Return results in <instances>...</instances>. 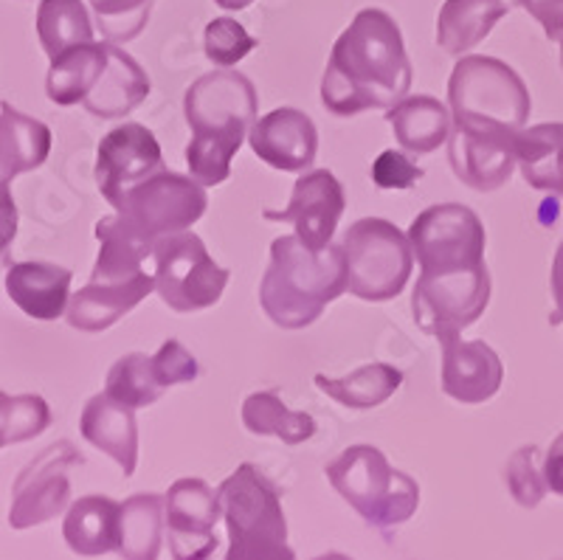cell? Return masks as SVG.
Returning a JSON list of instances; mask_svg holds the SVG:
<instances>
[{"instance_id": "1", "label": "cell", "mask_w": 563, "mask_h": 560, "mask_svg": "<svg viewBox=\"0 0 563 560\" xmlns=\"http://www.w3.org/2000/svg\"><path fill=\"white\" fill-rule=\"evenodd\" d=\"M411 79L415 74L395 18L384 9H361L327 59L321 102L335 116L389 110L409 96Z\"/></svg>"}, {"instance_id": "2", "label": "cell", "mask_w": 563, "mask_h": 560, "mask_svg": "<svg viewBox=\"0 0 563 560\" xmlns=\"http://www.w3.org/2000/svg\"><path fill=\"white\" fill-rule=\"evenodd\" d=\"M256 108L254 85L240 70H211L186 90L184 116L192 128L186 164L200 186H220L231 178V161L254 128Z\"/></svg>"}, {"instance_id": "3", "label": "cell", "mask_w": 563, "mask_h": 560, "mask_svg": "<svg viewBox=\"0 0 563 560\" xmlns=\"http://www.w3.org/2000/svg\"><path fill=\"white\" fill-rule=\"evenodd\" d=\"M346 294V256L341 245L310 251L296 234L276 237L271 265L260 282V305L282 330H301Z\"/></svg>"}, {"instance_id": "4", "label": "cell", "mask_w": 563, "mask_h": 560, "mask_svg": "<svg viewBox=\"0 0 563 560\" xmlns=\"http://www.w3.org/2000/svg\"><path fill=\"white\" fill-rule=\"evenodd\" d=\"M223 521L229 529V560L294 558L288 547V521L282 513L279 491L263 471L243 462L218 487Z\"/></svg>"}, {"instance_id": "5", "label": "cell", "mask_w": 563, "mask_h": 560, "mask_svg": "<svg viewBox=\"0 0 563 560\" xmlns=\"http://www.w3.org/2000/svg\"><path fill=\"white\" fill-rule=\"evenodd\" d=\"M327 479L369 527L389 535L420 507V487L372 446H352L327 465Z\"/></svg>"}, {"instance_id": "6", "label": "cell", "mask_w": 563, "mask_h": 560, "mask_svg": "<svg viewBox=\"0 0 563 560\" xmlns=\"http://www.w3.org/2000/svg\"><path fill=\"white\" fill-rule=\"evenodd\" d=\"M346 256V294L364 301L400 296L415 267L409 234L384 217H364L341 237Z\"/></svg>"}, {"instance_id": "7", "label": "cell", "mask_w": 563, "mask_h": 560, "mask_svg": "<svg viewBox=\"0 0 563 560\" xmlns=\"http://www.w3.org/2000/svg\"><path fill=\"white\" fill-rule=\"evenodd\" d=\"M451 119L460 124H507L521 130L532 99L525 79L496 57H462L449 79Z\"/></svg>"}, {"instance_id": "8", "label": "cell", "mask_w": 563, "mask_h": 560, "mask_svg": "<svg viewBox=\"0 0 563 560\" xmlns=\"http://www.w3.org/2000/svg\"><path fill=\"white\" fill-rule=\"evenodd\" d=\"M206 186L189 175L158 169L147 180L130 186L115 204V223L153 245L164 237L189 231L206 211Z\"/></svg>"}, {"instance_id": "9", "label": "cell", "mask_w": 563, "mask_h": 560, "mask_svg": "<svg viewBox=\"0 0 563 560\" xmlns=\"http://www.w3.org/2000/svg\"><path fill=\"white\" fill-rule=\"evenodd\" d=\"M153 260L155 294L175 312L209 310L229 285V271L211 260L203 240L192 231L155 242Z\"/></svg>"}, {"instance_id": "10", "label": "cell", "mask_w": 563, "mask_h": 560, "mask_svg": "<svg viewBox=\"0 0 563 560\" xmlns=\"http://www.w3.org/2000/svg\"><path fill=\"white\" fill-rule=\"evenodd\" d=\"M409 242L420 274H449L485 265V226L462 204L429 206L411 220Z\"/></svg>"}, {"instance_id": "11", "label": "cell", "mask_w": 563, "mask_h": 560, "mask_svg": "<svg viewBox=\"0 0 563 560\" xmlns=\"http://www.w3.org/2000/svg\"><path fill=\"white\" fill-rule=\"evenodd\" d=\"M490 290L493 282L487 265L449 274H420L411 290L415 325L431 338L462 332L487 310Z\"/></svg>"}, {"instance_id": "12", "label": "cell", "mask_w": 563, "mask_h": 560, "mask_svg": "<svg viewBox=\"0 0 563 560\" xmlns=\"http://www.w3.org/2000/svg\"><path fill=\"white\" fill-rule=\"evenodd\" d=\"M82 462V453L68 440H59L40 451L14 479L9 527L32 529L57 518L70 498L68 471Z\"/></svg>"}, {"instance_id": "13", "label": "cell", "mask_w": 563, "mask_h": 560, "mask_svg": "<svg viewBox=\"0 0 563 560\" xmlns=\"http://www.w3.org/2000/svg\"><path fill=\"white\" fill-rule=\"evenodd\" d=\"M525 130V128H521ZM507 124H451L449 161L456 178L476 191H496L519 166V133Z\"/></svg>"}, {"instance_id": "14", "label": "cell", "mask_w": 563, "mask_h": 560, "mask_svg": "<svg viewBox=\"0 0 563 560\" xmlns=\"http://www.w3.org/2000/svg\"><path fill=\"white\" fill-rule=\"evenodd\" d=\"M223 518L220 496L203 479H178L164 496L169 552L175 560H200L214 554L218 521Z\"/></svg>"}, {"instance_id": "15", "label": "cell", "mask_w": 563, "mask_h": 560, "mask_svg": "<svg viewBox=\"0 0 563 560\" xmlns=\"http://www.w3.org/2000/svg\"><path fill=\"white\" fill-rule=\"evenodd\" d=\"M164 169V155H161V144L144 124H119L110 130L97 147V186L102 191V198L115 209V204L122 200L124 191L130 186L147 180Z\"/></svg>"}, {"instance_id": "16", "label": "cell", "mask_w": 563, "mask_h": 560, "mask_svg": "<svg viewBox=\"0 0 563 560\" xmlns=\"http://www.w3.org/2000/svg\"><path fill=\"white\" fill-rule=\"evenodd\" d=\"M346 209V195L341 180L330 169L305 173L294 184L288 206L282 211L265 209V220L294 223L299 237L310 251H321L333 242L339 220Z\"/></svg>"}, {"instance_id": "17", "label": "cell", "mask_w": 563, "mask_h": 560, "mask_svg": "<svg viewBox=\"0 0 563 560\" xmlns=\"http://www.w3.org/2000/svg\"><path fill=\"white\" fill-rule=\"evenodd\" d=\"M249 144L260 161L279 173H305L319 153V130L308 113L296 108H276L254 121Z\"/></svg>"}, {"instance_id": "18", "label": "cell", "mask_w": 563, "mask_h": 560, "mask_svg": "<svg viewBox=\"0 0 563 560\" xmlns=\"http://www.w3.org/2000/svg\"><path fill=\"white\" fill-rule=\"evenodd\" d=\"M442 347V392L465 406L490 400L505 381L499 355L485 341H462L460 332L437 338Z\"/></svg>"}, {"instance_id": "19", "label": "cell", "mask_w": 563, "mask_h": 560, "mask_svg": "<svg viewBox=\"0 0 563 560\" xmlns=\"http://www.w3.org/2000/svg\"><path fill=\"white\" fill-rule=\"evenodd\" d=\"M155 294V274L139 271L124 279H90L70 296L65 319L79 332H104Z\"/></svg>"}, {"instance_id": "20", "label": "cell", "mask_w": 563, "mask_h": 560, "mask_svg": "<svg viewBox=\"0 0 563 560\" xmlns=\"http://www.w3.org/2000/svg\"><path fill=\"white\" fill-rule=\"evenodd\" d=\"M79 431L97 451L108 453L124 476H133L139 462V426H135V408L124 406L108 392L93 395L82 408Z\"/></svg>"}, {"instance_id": "21", "label": "cell", "mask_w": 563, "mask_h": 560, "mask_svg": "<svg viewBox=\"0 0 563 560\" xmlns=\"http://www.w3.org/2000/svg\"><path fill=\"white\" fill-rule=\"evenodd\" d=\"M70 271L52 262H14L7 271V294L29 319L57 321L70 301Z\"/></svg>"}, {"instance_id": "22", "label": "cell", "mask_w": 563, "mask_h": 560, "mask_svg": "<svg viewBox=\"0 0 563 560\" xmlns=\"http://www.w3.org/2000/svg\"><path fill=\"white\" fill-rule=\"evenodd\" d=\"M150 96V77L124 48L110 40V57L104 65L102 77L85 96V110L99 119H122L141 108V102Z\"/></svg>"}, {"instance_id": "23", "label": "cell", "mask_w": 563, "mask_h": 560, "mask_svg": "<svg viewBox=\"0 0 563 560\" xmlns=\"http://www.w3.org/2000/svg\"><path fill=\"white\" fill-rule=\"evenodd\" d=\"M63 538L70 552L82 554V558L119 552L122 504L108 496H82L65 513Z\"/></svg>"}, {"instance_id": "24", "label": "cell", "mask_w": 563, "mask_h": 560, "mask_svg": "<svg viewBox=\"0 0 563 560\" xmlns=\"http://www.w3.org/2000/svg\"><path fill=\"white\" fill-rule=\"evenodd\" d=\"M386 121L395 130L400 150L417 158L449 144L451 124H454L451 110L434 96H406L386 110Z\"/></svg>"}, {"instance_id": "25", "label": "cell", "mask_w": 563, "mask_h": 560, "mask_svg": "<svg viewBox=\"0 0 563 560\" xmlns=\"http://www.w3.org/2000/svg\"><path fill=\"white\" fill-rule=\"evenodd\" d=\"M519 0H445L437 18V45L451 57L476 48Z\"/></svg>"}, {"instance_id": "26", "label": "cell", "mask_w": 563, "mask_h": 560, "mask_svg": "<svg viewBox=\"0 0 563 560\" xmlns=\"http://www.w3.org/2000/svg\"><path fill=\"white\" fill-rule=\"evenodd\" d=\"M48 153L52 130L9 102H0V186H9L18 175L43 166Z\"/></svg>"}, {"instance_id": "27", "label": "cell", "mask_w": 563, "mask_h": 560, "mask_svg": "<svg viewBox=\"0 0 563 560\" xmlns=\"http://www.w3.org/2000/svg\"><path fill=\"white\" fill-rule=\"evenodd\" d=\"M110 57V43H82L52 59L48 77H45V94L59 108L85 102V96L102 77Z\"/></svg>"}, {"instance_id": "28", "label": "cell", "mask_w": 563, "mask_h": 560, "mask_svg": "<svg viewBox=\"0 0 563 560\" xmlns=\"http://www.w3.org/2000/svg\"><path fill=\"white\" fill-rule=\"evenodd\" d=\"M316 386L327 397H333L344 408H378L404 386V372L395 370L391 363H369L344 377L316 375Z\"/></svg>"}, {"instance_id": "29", "label": "cell", "mask_w": 563, "mask_h": 560, "mask_svg": "<svg viewBox=\"0 0 563 560\" xmlns=\"http://www.w3.org/2000/svg\"><path fill=\"white\" fill-rule=\"evenodd\" d=\"M519 166L532 189L563 198V124H536L521 130Z\"/></svg>"}, {"instance_id": "30", "label": "cell", "mask_w": 563, "mask_h": 560, "mask_svg": "<svg viewBox=\"0 0 563 560\" xmlns=\"http://www.w3.org/2000/svg\"><path fill=\"white\" fill-rule=\"evenodd\" d=\"M243 426L256 437H276L285 446H301L316 433L313 417L285 406L276 392H254L245 397Z\"/></svg>"}, {"instance_id": "31", "label": "cell", "mask_w": 563, "mask_h": 560, "mask_svg": "<svg viewBox=\"0 0 563 560\" xmlns=\"http://www.w3.org/2000/svg\"><path fill=\"white\" fill-rule=\"evenodd\" d=\"M167 524H164V498L155 493H139L122 504V538L119 554L128 560H155L161 552Z\"/></svg>"}, {"instance_id": "32", "label": "cell", "mask_w": 563, "mask_h": 560, "mask_svg": "<svg viewBox=\"0 0 563 560\" xmlns=\"http://www.w3.org/2000/svg\"><path fill=\"white\" fill-rule=\"evenodd\" d=\"M34 26L48 59L59 57L74 45L93 43V23L82 0H40Z\"/></svg>"}, {"instance_id": "33", "label": "cell", "mask_w": 563, "mask_h": 560, "mask_svg": "<svg viewBox=\"0 0 563 560\" xmlns=\"http://www.w3.org/2000/svg\"><path fill=\"white\" fill-rule=\"evenodd\" d=\"M104 392L130 408H147L161 400V395L167 392V386L161 383L158 366H155L153 355L130 352V355L119 358V361L110 366Z\"/></svg>"}, {"instance_id": "34", "label": "cell", "mask_w": 563, "mask_h": 560, "mask_svg": "<svg viewBox=\"0 0 563 560\" xmlns=\"http://www.w3.org/2000/svg\"><path fill=\"white\" fill-rule=\"evenodd\" d=\"M505 482L510 487V496L525 509H532L541 504L547 496L550 484H547L544 465H541V451L536 446H525L507 459Z\"/></svg>"}, {"instance_id": "35", "label": "cell", "mask_w": 563, "mask_h": 560, "mask_svg": "<svg viewBox=\"0 0 563 560\" xmlns=\"http://www.w3.org/2000/svg\"><path fill=\"white\" fill-rule=\"evenodd\" d=\"M153 3L155 0H90V9L97 12L104 37L128 43L147 26Z\"/></svg>"}, {"instance_id": "36", "label": "cell", "mask_w": 563, "mask_h": 560, "mask_svg": "<svg viewBox=\"0 0 563 560\" xmlns=\"http://www.w3.org/2000/svg\"><path fill=\"white\" fill-rule=\"evenodd\" d=\"M256 48V40L240 26L234 18H214L209 26L203 29V52L209 63L220 65V68H231L240 59L249 57Z\"/></svg>"}, {"instance_id": "37", "label": "cell", "mask_w": 563, "mask_h": 560, "mask_svg": "<svg viewBox=\"0 0 563 560\" xmlns=\"http://www.w3.org/2000/svg\"><path fill=\"white\" fill-rule=\"evenodd\" d=\"M422 175L426 173L411 161V155H406V150H384L372 164V180L380 189H409Z\"/></svg>"}, {"instance_id": "38", "label": "cell", "mask_w": 563, "mask_h": 560, "mask_svg": "<svg viewBox=\"0 0 563 560\" xmlns=\"http://www.w3.org/2000/svg\"><path fill=\"white\" fill-rule=\"evenodd\" d=\"M155 366H158V375L164 386H180V383H192L198 377V361L189 350H186L180 341H167L161 344V350L155 352Z\"/></svg>"}, {"instance_id": "39", "label": "cell", "mask_w": 563, "mask_h": 560, "mask_svg": "<svg viewBox=\"0 0 563 560\" xmlns=\"http://www.w3.org/2000/svg\"><path fill=\"white\" fill-rule=\"evenodd\" d=\"M519 7L527 9L544 26L547 37H555L563 23V0H519Z\"/></svg>"}, {"instance_id": "40", "label": "cell", "mask_w": 563, "mask_h": 560, "mask_svg": "<svg viewBox=\"0 0 563 560\" xmlns=\"http://www.w3.org/2000/svg\"><path fill=\"white\" fill-rule=\"evenodd\" d=\"M14 237H18V206L9 186H0V254H7Z\"/></svg>"}, {"instance_id": "41", "label": "cell", "mask_w": 563, "mask_h": 560, "mask_svg": "<svg viewBox=\"0 0 563 560\" xmlns=\"http://www.w3.org/2000/svg\"><path fill=\"white\" fill-rule=\"evenodd\" d=\"M544 476H547V484H550V491L558 493V496H563V433L552 442L550 451H547Z\"/></svg>"}, {"instance_id": "42", "label": "cell", "mask_w": 563, "mask_h": 560, "mask_svg": "<svg viewBox=\"0 0 563 560\" xmlns=\"http://www.w3.org/2000/svg\"><path fill=\"white\" fill-rule=\"evenodd\" d=\"M550 287H552V301H555V312H552V325H563V240L555 251V260H552V274H550Z\"/></svg>"}, {"instance_id": "43", "label": "cell", "mask_w": 563, "mask_h": 560, "mask_svg": "<svg viewBox=\"0 0 563 560\" xmlns=\"http://www.w3.org/2000/svg\"><path fill=\"white\" fill-rule=\"evenodd\" d=\"M12 397L0 392V448L14 446V420H12Z\"/></svg>"}, {"instance_id": "44", "label": "cell", "mask_w": 563, "mask_h": 560, "mask_svg": "<svg viewBox=\"0 0 563 560\" xmlns=\"http://www.w3.org/2000/svg\"><path fill=\"white\" fill-rule=\"evenodd\" d=\"M220 9H225V12H243V9H249L254 0H214Z\"/></svg>"}, {"instance_id": "45", "label": "cell", "mask_w": 563, "mask_h": 560, "mask_svg": "<svg viewBox=\"0 0 563 560\" xmlns=\"http://www.w3.org/2000/svg\"><path fill=\"white\" fill-rule=\"evenodd\" d=\"M552 40H558V43H561V63H563V23H561V29H558L555 37H552Z\"/></svg>"}]
</instances>
